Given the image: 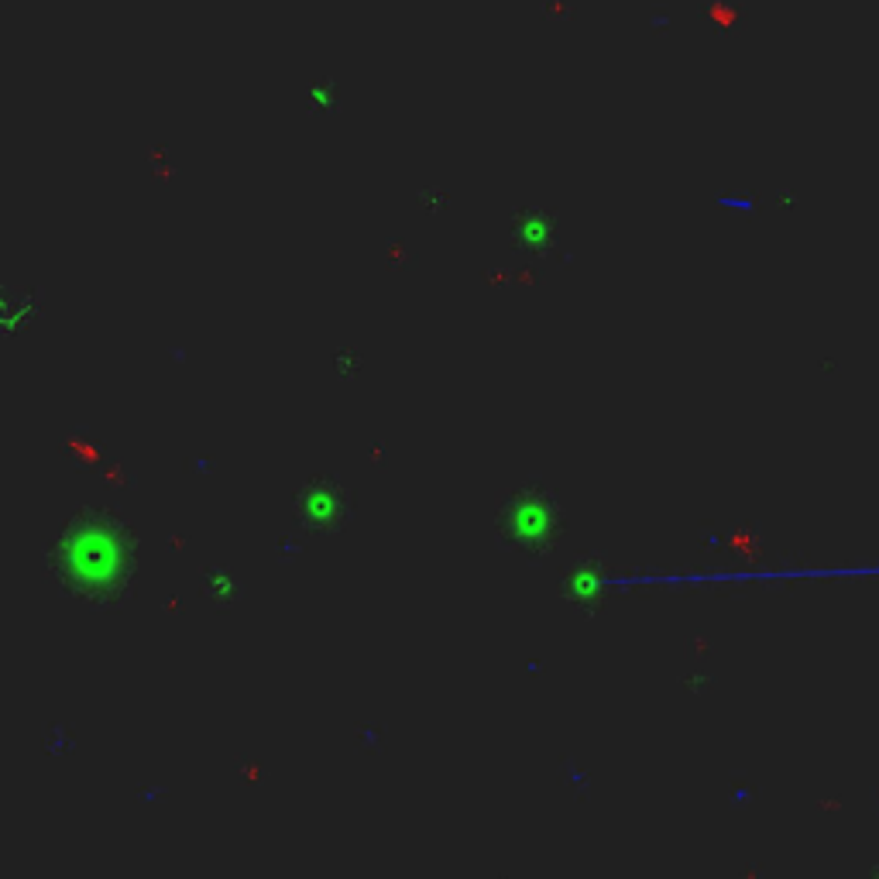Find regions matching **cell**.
I'll list each match as a JSON object with an SVG mask.
<instances>
[{
  "label": "cell",
  "mask_w": 879,
  "mask_h": 879,
  "mask_svg": "<svg viewBox=\"0 0 879 879\" xmlns=\"http://www.w3.org/2000/svg\"><path fill=\"white\" fill-rule=\"evenodd\" d=\"M876 811H879V790H876Z\"/></svg>",
  "instance_id": "cell-1"
}]
</instances>
